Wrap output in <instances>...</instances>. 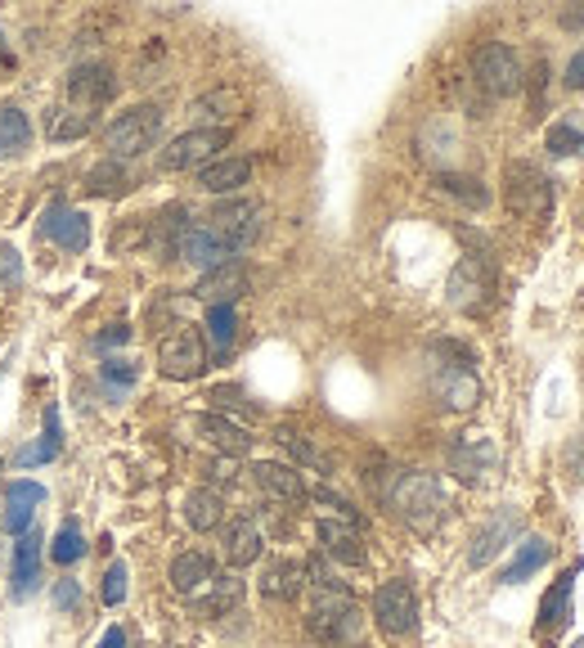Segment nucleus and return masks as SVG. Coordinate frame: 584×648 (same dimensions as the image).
Returning a JSON list of instances; mask_svg holds the SVG:
<instances>
[{"label":"nucleus","instance_id":"24","mask_svg":"<svg viewBox=\"0 0 584 648\" xmlns=\"http://www.w3.org/2000/svg\"><path fill=\"white\" fill-rule=\"evenodd\" d=\"M211 581H216L211 554H202V550L176 554V563H171V590H176V595H194V590H202V586H211Z\"/></svg>","mask_w":584,"mask_h":648},{"label":"nucleus","instance_id":"13","mask_svg":"<svg viewBox=\"0 0 584 648\" xmlns=\"http://www.w3.org/2000/svg\"><path fill=\"white\" fill-rule=\"evenodd\" d=\"M112 95H117L112 68H103V63H81V68H72V77H68V104H72V108L99 114V108H103Z\"/></svg>","mask_w":584,"mask_h":648},{"label":"nucleus","instance_id":"38","mask_svg":"<svg viewBox=\"0 0 584 648\" xmlns=\"http://www.w3.org/2000/svg\"><path fill=\"white\" fill-rule=\"evenodd\" d=\"M50 554H55V563H77V559L86 554V540H81L77 522H63V527H59V536H55Z\"/></svg>","mask_w":584,"mask_h":648},{"label":"nucleus","instance_id":"28","mask_svg":"<svg viewBox=\"0 0 584 648\" xmlns=\"http://www.w3.org/2000/svg\"><path fill=\"white\" fill-rule=\"evenodd\" d=\"M32 145V122L23 108L0 104V158H19Z\"/></svg>","mask_w":584,"mask_h":648},{"label":"nucleus","instance_id":"7","mask_svg":"<svg viewBox=\"0 0 584 648\" xmlns=\"http://www.w3.org/2000/svg\"><path fill=\"white\" fill-rule=\"evenodd\" d=\"M229 140H234V131H229V127H194V131L176 136V140L162 149L158 167H162V171H189V167H207V163L216 158V149H225Z\"/></svg>","mask_w":584,"mask_h":648},{"label":"nucleus","instance_id":"9","mask_svg":"<svg viewBox=\"0 0 584 648\" xmlns=\"http://www.w3.org/2000/svg\"><path fill=\"white\" fill-rule=\"evenodd\" d=\"M158 370L176 383H189L207 370V347H202V334L198 330H176L158 343Z\"/></svg>","mask_w":584,"mask_h":648},{"label":"nucleus","instance_id":"20","mask_svg":"<svg viewBox=\"0 0 584 648\" xmlns=\"http://www.w3.org/2000/svg\"><path fill=\"white\" fill-rule=\"evenodd\" d=\"M46 504V487L41 482H14L10 495H6V513H0V527L10 536H23L37 518V509Z\"/></svg>","mask_w":584,"mask_h":648},{"label":"nucleus","instance_id":"17","mask_svg":"<svg viewBox=\"0 0 584 648\" xmlns=\"http://www.w3.org/2000/svg\"><path fill=\"white\" fill-rule=\"evenodd\" d=\"M41 235L55 239V244L68 248V253H81V248L90 244V216L63 207V203H55V207L46 212V222H41Z\"/></svg>","mask_w":584,"mask_h":648},{"label":"nucleus","instance_id":"18","mask_svg":"<svg viewBox=\"0 0 584 648\" xmlns=\"http://www.w3.org/2000/svg\"><path fill=\"white\" fill-rule=\"evenodd\" d=\"M10 590L14 599H32L41 590V536L23 531L14 546V568H10Z\"/></svg>","mask_w":584,"mask_h":648},{"label":"nucleus","instance_id":"40","mask_svg":"<svg viewBox=\"0 0 584 648\" xmlns=\"http://www.w3.org/2000/svg\"><path fill=\"white\" fill-rule=\"evenodd\" d=\"M127 586H131L127 563H122V559H112V563H108V572H103V603H108V608H117V603L127 599Z\"/></svg>","mask_w":584,"mask_h":648},{"label":"nucleus","instance_id":"37","mask_svg":"<svg viewBox=\"0 0 584 648\" xmlns=\"http://www.w3.org/2000/svg\"><path fill=\"white\" fill-rule=\"evenodd\" d=\"M211 586H216V590L198 603V612H202V617H220V612H229L234 603H239V595H244V586L234 581V577H220V581H211Z\"/></svg>","mask_w":584,"mask_h":648},{"label":"nucleus","instance_id":"50","mask_svg":"<svg viewBox=\"0 0 584 648\" xmlns=\"http://www.w3.org/2000/svg\"><path fill=\"white\" fill-rule=\"evenodd\" d=\"M557 23H562V28H584V6H580V10H566Z\"/></svg>","mask_w":584,"mask_h":648},{"label":"nucleus","instance_id":"34","mask_svg":"<svg viewBox=\"0 0 584 648\" xmlns=\"http://www.w3.org/2000/svg\"><path fill=\"white\" fill-rule=\"evenodd\" d=\"M59 446H63V438H59V414H55V410H46V432H41L37 442H28V446L19 451V464H23V469L50 464V460L59 455Z\"/></svg>","mask_w":584,"mask_h":648},{"label":"nucleus","instance_id":"48","mask_svg":"<svg viewBox=\"0 0 584 648\" xmlns=\"http://www.w3.org/2000/svg\"><path fill=\"white\" fill-rule=\"evenodd\" d=\"M10 68H14V50H10L6 32H0V72H10Z\"/></svg>","mask_w":584,"mask_h":648},{"label":"nucleus","instance_id":"43","mask_svg":"<svg viewBox=\"0 0 584 648\" xmlns=\"http://www.w3.org/2000/svg\"><path fill=\"white\" fill-rule=\"evenodd\" d=\"M77 603H81V586H77V581H59V586H55V608H59V612H72Z\"/></svg>","mask_w":584,"mask_h":648},{"label":"nucleus","instance_id":"36","mask_svg":"<svg viewBox=\"0 0 584 648\" xmlns=\"http://www.w3.org/2000/svg\"><path fill=\"white\" fill-rule=\"evenodd\" d=\"M544 149H548V154H557V158L580 154V149H584V127H580V122H571V118L553 122V127H548V136H544Z\"/></svg>","mask_w":584,"mask_h":648},{"label":"nucleus","instance_id":"42","mask_svg":"<svg viewBox=\"0 0 584 648\" xmlns=\"http://www.w3.org/2000/svg\"><path fill=\"white\" fill-rule=\"evenodd\" d=\"M99 379H103L108 387L122 392V387H131V383L140 379V370H136V361H103V365H99Z\"/></svg>","mask_w":584,"mask_h":648},{"label":"nucleus","instance_id":"8","mask_svg":"<svg viewBox=\"0 0 584 648\" xmlns=\"http://www.w3.org/2000/svg\"><path fill=\"white\" fill-rule=\"evenodd\" d=\"M504 198L517 216H531V222H544L553 212V189H548V176L531 163H508V185H504Z\"/></svg>","mask_w":584,"mask_h":648},{"label":"nucleus","instance_id":"22","mask_svg":"<svg viewBox=\"0 0 584 648\" xmlns=\"http://www.w3.org/2000/svg\"><path fill=\"white\" fill-rule=\"evenodd\" d=\"M253 180V163L248 158H216L207 167H198V189L207 194H234Z\"/></svg>","mask_w":584,"mask_h":648},{"label":"nucleus","instance_id":"41","mask_svg":"<svg viewBox=\"0 0 584 648\" xmlns=\"http://www.w3.org/2000/svg\"><path fill=\"white\" fill-rule=\"evenodd\" d=\"M279 446H288V451H293V455H297L301 464H315V469H328V460H324V455H319V451H315V446H310L306 438H297V432H293V428H279Z\"/></svg>","mask_w":584,"mask_h":648},{"label":"nucleus","instance_id":"3","mask_svg":"<svg viewBox=\"0 0 584 648\" xmlns=\"http://www.w3.org/2000/svg\"><path fill=\"white\" fill-rule=\"evenodd\" d=\"M158 136H162V108L140 104V108H127L117 122H108L103 149H108L112 163H127V158H140L145 149H154Z\"/></svg>","mask_w":584,"mask_h":648},{"label":"nucleus","instance_id":"30","mask_svg":"<svg viewBox=\"0 0 584 648\" xmlns=\"http://www.w3.org/2000/svg\"><path fill=\"white\" fill-rule=\"evenodd\" d=\"M301 586H306V568L301 563H293V559H279V563H270L266 568V577H261V595L266 599H297L301 595Z\"/></svg>","mask_w":584,"mask_h":648},{"label":"nucleus","instance_id":"51","mask_svg":"<svg viewBox=\"0 0 584 648\" xmlns=\"http://www.w3.org/2000/svg\"><path fill=\"white\" fill-rule=\"evenodd\" d=\"M571 648H584V639H575V644H571Z\"/></svg>","mask_w":584,"mask_h":648},{"label":"nucleus","instance_id":"26","mask_svg":"<svg viewBox=\"0 0 584 648\" xmlns=\"http://www.w3.org/2000/svg\"><path fill=\"white\" fill-rule=\"evenodd\" d=\"M548 559H553V546H548V540H544V536H526V540H522V550H517V559L499 572V581H504V586H522V581L535 577Z\"/></svg>","mask_w":584,"mask_h":648},{"label":"nucleus","instance_id":"44","mask_svg":"<svg viewBox=\"0 0 584 648\" xmlns=\"http://www.w3.org/2000/svg\"><path fill=\"white\" fill-rule=\"evenodd\" d=\"M562 86H566V90H584V46L566 59V77H562Z\"/></svg>","mask_w":584,"mask_h":648},{"label":"nucleus","instance_id":"5","mask_svg":"<svg viewBox=\"0 0 584 648\" xmlns=\"http://www.w3.org/2000/svg\"><path fill=\"white\" fill-rule=\"evenodd\" d=\"M449 306L454 311H467V315H482L491 302H495V266L486 257H463L454 271H449Z\"/></svg>","mask_w":584,"mask_h":648},{"label":"nucleus","instance_id":"45","mask_svg":"<svg viewBox=\"0 0 584 648\" xmlns=\"http://www.w3.org/2000/svg\"><path fill=\"white\" fill-rule=\"evenodd\" d=\"M19 275H23V266H19L14 248H10V244H0V279H6V284H14Z\"/></svg>","mask_w":584,"mask_h":648},{"label":"nucleus","instance_id":"35","mask_svg":"<svg viewBox=\"0 0 584 648\" xmlns=\"http://www.w3.org/2000/svg\"><path fill=\"white\" fill-rule=\"evenodd\" d=\"M220 513H225V504H220L216 491H194V495L185 500V522H189L194 531H211V527L220 522Z\"/></svg>","mask_w":584,"mask_h":648},{"label":"nucleus","instance_id":"1","mask_svg":"<svg viewBox=\"0 0 584 648\" xmlns=\"http://www.w3.org/2000/svg\"><path fill=\"white\" fill-rule=\"evenodd\" d=\"M310 635L319 644H333V648H346L360 639V608L346 590H315V603H310V617H306Z\"/></svg>","mask_w":584,"mask_h":648},{"label":"nucleus","instance_id":"14","mask_svg":"<svg viewBox=\"0 0 584 648\" xmlns=\"http://www.w3.org/2000/svg\"><path fill=\"white\" fill-rule=\"evenodd\" d=\"M499 464V451L486 432H463V438L449 446V469L463 478V482H482L491 469Z\"/></svg>","mask_w":584,"mask_h":648},{"label":"nucleus","instance_id":"12","mask_svg":"<svg viewBox=\"0 0 584 648\" xmlns=\"http://www.w3.org/2000/svg\"><path fill=\"white\" fill-rule=\"evenodd\" d=\"M234 253H244L257 235H261V207L257 203H248V198H239V203H225V207H216L211 212V222H207Z\"/></svg>","mask_w":584,"mask_h":648},{"label":"nucleus","instance_id":"32","mask_svg":"<svg viewBox=\"0 0 584 648\" xmlns=\"http://www.w3.org/2000/svg\"><path fill=\"white\" fill-rule=\"evenodd\" d=\"M136 180H131V171L122 167V163H99V167H90V176H86V189L95 194V198H117V194H127Z\"/></svg>","mask_w":584,"mask_h":648},{"label":"nucleus","instance_id":"47","mask_svg":"<svg viewBox=\"0 0 584 648\" xmlns=\"http://www.w3.org/2000/svg\"><path fill=\"white\" fill-rule=\"evenodd\" d=\"M127 338H131L127 324H108V330L95 338V347H117V343H127Z\"/></svg>","mask_w":584,"mask_h":648},{"label":"nucleus","instance_id":"15","mask_svg":"<svg viewBox=\"0 0 584 648\" xmlns=\"http://www.w3.org/2000/svg\"><path fill=\"white\" fill-rule=\"evenodd\" d=\"M176 257L189 262V266H198L202 275H207V271H220V266H229V262H239V253H234L211 226H189Z\"/></svg>","mask_w":584,"mask_h":648},{"label":"nucleus","instance_id":"11","mask_svg":"<svg viewBox=\"0 0 584 648\" xmlns=\"http://www.w3.org/2000/svg\"><path fill=\"white\" fill-rule=\"evenodd\" d=\"M575 572H580V568L562 572V577H557V581L548 586L544 603H540V617H535V635H540V644H544V648H557L562 630L571 626V595H575Z\"/></svg>","mask_w":584,"mask_h":648},{"label":"nucleus","instance_id":"39","mask_svg":"<svg viewBox=\"0 0 584 648\" xmlns=\"http://www.w3.org/2000/svg\"><path fill=\"white\" fill-rule=\"evenodd\" d=\"M441 189L445 194H454V198H463V203H473V207H486L491 203V194L482 189V180H473V176H441Z\"/></svg>","mask_w":584,"mask_h":648},{"label":"nucleus","instance_id":"49","mask_svg":"<svg viewBox=\"0 0 584 648\" xmlns=\"http://www.w3.org/2000/svg\"><path fill=\"white\" fill-rule=\"evenodd\" d=\"M99 648H127V635H122V630H117V626H112V630H108V635L99 639Z\"/></svg>","mask_w":584,"mask_h":648},{"label":"nucleus","instance_id":"16","mask_svg":"<svg viewBox=\"0 0 584 648\" xmlns=\"http://www.w3.org/2000/svg\"><path fill=\"white\" fill-rule=\"evenodd\" d=\"M315 536H319V546H324L328 559H337L346 568H360L365 563V540H360L356 522H346V518H319Z\"/></svg>","mask_w":584,"mask_h":648},{"label":"nucleus","instance_id":"10","mask_svg":"<svg viewBox=\"0 0 584 648\" xmlns=\"http://www.w3.org/2000/svg\"><path fill=\"white\" fill-rule=\"evenodd\" d=\"M374 617L387 635H409L418 626V599H414V586L409 581H387L378 586L374 595Z\"/></svg>","mask_w":584,"mask_h":648},{"label":"nucleus","instance_id":"23","mask_svg":"<svg viewBox=\"0 0 584 648\" xmlns=\"http://www.w3.org/2000/svg\"><path fill=\"white\" fill-rule=\"evenodd\" d=\"M185 230H189V212H185L180 203H171V207H162L154 222H149V248L162 253V257H176Z\"/></svg>","mask_w":584,"mask_h":648},{"label":"nucleus","instance_id":"27","mask_svg":"<svg viewBox=\"0 0 584 648\" xmlns=\"http://www.w3.org/2000/svg\"><path fill=\"white\" fill-rule=\"evenodd\" d=\"M517 531H522V518H517V513H499V518L477 536V546H473V568H486Z\"/></svg>","mask_w":584,"mask_h":648},{"label":"nucleus","instance_id":"19","mask_svg":"<svg viewBox=\"0 0 584 648\" xmlns=\"http://www.w3.org/2000/svg\"><path fill=\"white\" fill-rule=\"evenodd\" d=\"M248 288V271L244 262H229L220 271H207L198 284H194V297H202L207 306H234V297H239Z\"/></svg>","mask_w":584,"mask_h":648},{"label":"nucleus","instance_id":"6","mask_svg":"<svg viewBox=\"0 0 584 648\" xmlns=\"http://www.w3.org/2000/svg\"><path fill=\"white\" fill-rule=\"evenodd\" d=\"M387 500H392V509H396L400 518H409V522H418V527H427V522L445 509L441 482L427 478V473H396L392 487H387Z\"/></svg>","mask_w":584,"mask_h":648},{"label":"nucleus","instance_id":"4","mask_svg":"<svg viewBox=\"0 0 584 648\" xmlns=\"http://www.w3.org/2000/svg\"><path fill=\"white\" fill-rule=\"evenodd\" d=\"M473 77H477V86H482L491 99H508V95H517L522 81H526L517 50L504 46V41H491V46H482V50L473 55Z\"/></svg>","mask_w":584,"mask_h":648},{"label":"nucleus","instance_id":"21","mask_svg":"<svg viewBox=\"0 0 584 648\" xmlns=\"http://www.w3.org/2000/svg\"><path fill=\"white\" fill-rule=\"evenodd\" d=\"M194 432H198L202 442H211L216 451H225V455H248V451H253L248 428L229 423L225 414H198V419H194Z\"/></svg>","mask_w":584,"mask_h":648},{"label":"nucleus","instance_id":"46","mask_svg":"<svg viewBox=\"0 0 584 648\" xmlns=\"http://www.w3.org/2000/svg\"><path fill=\"white\" fill-rule=\"evenodd\" d=\"M566 469H571L580 482H584V432H580V438L566 446Z\"/></svg>","mask_w":584,"mask_h":648},{"label":"nucleus","instance_id":"2","mask_svg":"<svg viewBox=\"0 0 584 648\" xmlns=\"http://www.w3.org/2000/svg\"><path fill=\"white\" fill-rule=\"evenodd\" d=\"M436 352L449 356V361H436L432 365V396L445 410H473L482 401V383L473 374V361H467V352L454 347V343H441Z\"/></svg>","mask_w":584,"mask_h":648},{"label":"nucleus","instance_id":"29","mask_svg":"<svg viewBox=\"0 0 584 648\" xmlns=\"http://www.w3.org/2000/svg\"><path fill=\"white\" fill-rule=\"evenodd\" d=\"M257 473V487L266 491V495H279V500H301L306 495V482H301V473L293 469V464H257L253 469Z\"/></svg>","mask_w":584,"mask_h":648},{"label":"nucleus","instance_id":"25","mask_svg":"<svg viewBox=\"0 0 584 648\" xmlns=\"http://www.w3.org/2000/svg\"><path fill=\"white\" fill-rule=\"evenodd\" d=\"M225 559H229V568H248V563L261 559V531H257V522L234 518L225 527Z\"/></svg>","mask_w":584,"mask_h":648},{"label":"nucleus","instance_id":"33","mask_svg":"<svg viewBox=\"0 0 584 648\" xmlns=\"http://www.w3.org/2000/svg\"><path fill=\"white\" fill-rule=\"evenodd\" d=\"M207 338L216 356H229L234 338H239V311L234 306H207Z\"/></svg>","mask_w":584,"mask_h":648},{"label":"nucleus","instance_id":"31","mask_svg":"<svg viewBox=\"0 0 584 648\" xmlns=\"http://www.w3.org/2000/svg\"><path fill=\"white\" fill-rule=\"evenodd\" d=\"M99 122V114H86V108H50V118H46V131H50V140H77V136H86L90 127Z\"/></svg>","mask_w":584,"mask_h":648}]
</instances>
